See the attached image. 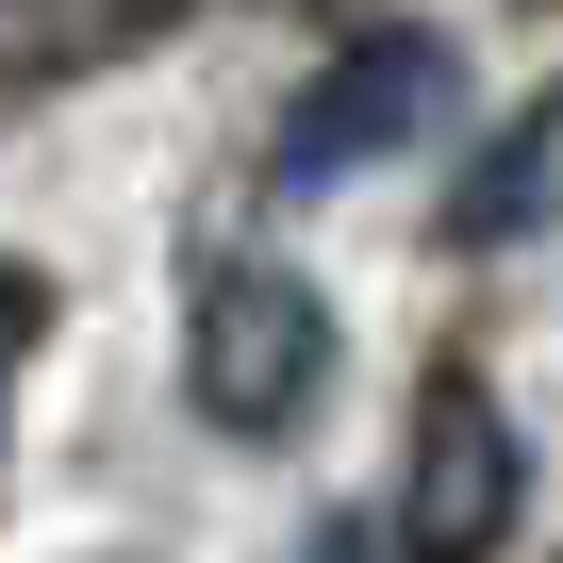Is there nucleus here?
I'll list each match as a JSON object with an SVG mask.
<instances>
[{"instance_id": "nucleus-2", "label": "nucleus", "mask_w": 563, "mask_h": 563, "mask_svg": "<svg viewBox=\"0 0 563 563\" xmlns=\"http://www.w3.org/2000/svg\"><path fill=\"white\" fill-rule=\"evenodd\" d=\"M316 382H332V299L282 282V265H216L199 282V332H183V398L216 431H299Z\"/></svg>"}, {"instance_id": "nucleus-5", "label": "nucleus", "mask_w": 563, "mask_h": 563, "mask_svg": "<svg viewBox=\"0 0 563 563\" xmlns=\"http://www.w3.org/2000/svg\"><path fill=\"white\" fill-rule=\"evenodd\" d=\"M547 183H563V117H514V133L448 183V249H514V232L547 216Z\"/></svg>"}, {"instance_id": "nucleus-6", "label": "nucleus", "mask_w": 563, "mask_h": 563, "mask_svg": "<svg viewBox=\"0 0 563 563\" xmlns=\"http://www.w3.org/2000/svg\"><path fill=\"white\" fill-rule=\"evenodd\" d=\"M51 316H67V299H51V265H0V398H18V365L51 349Z\"/></svg>"}, {"instance_id": "nucleus-7", "label": "nucleus", "mask_w": 563, "mask_h": 563, "mask_svg": "<svg viewBox=\"0 0 563 563\" xmlns=\"http://www.w3.org/2000/svg\"><path fill=\"white\" fill-rule=\"evenodd\" d=\"M316 563H382V530H316Z\"/></svg>"}, {"instance_id": "nucleus-1", "label": "nucleus", "mask_w": 563, "mask_h": 563, "mask_svg": "<svg viewBox=\"0 0 563 563\" xmlns=\"http://www.w3.org/2000/svg\"><path fill=\"white\" fill-rule=\"evenodd\" d=\"M514 497H530L514 415L481 398V365H431L415 382V431H398V530H382V563H497L514 547Z\"/></svg>"}, {"instance_id": "nucleus-3", "label": "nucleus", "mask_w": 563, "mask_h": 563, "mask_svg": "<svg viewBox=\"0 0 563 563\" xmlns=\"http://www.w3.org/2000/svg\"><path fill=\"white\" fill-rule=\"evenodd\" d=\"M448 117V34H365V51H332V84L282 117V183H349V166H382V150H415Z\"/></svg>"}, {"instance_id": "nucleus-4", "label": "nucleus", "mask_w": 563, "mask_h": 563, "mask_svg": "<svg viewBox=\"0 0 563 563\" xmlns=\"http://www.w3.org/2000/svg\"><path fill=\"white\" fill-rule=\"evenodd\" d=\"M166 18H199V0H0V100L100 84V67H133Z\"/></svg>"}, {"instance_id": "nucleus-8", "label": "nucleus", "mask_w": 563, "mask_h": 563, "mask_svg": "<svg viewBox=\"0 0 563 563\" xmlns=\"http://www.w3.org/2000/svg\"><path fill=\"white\" fill-rule=\"evenodd\" d=\"M530 18H547V0H530Z\"/></svg>"}]
</instances>
